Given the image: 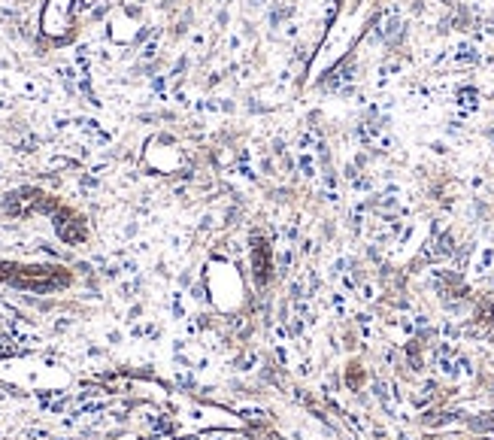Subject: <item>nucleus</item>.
<instances>
[{
    "instance_id": "1",
    "label": "nucleus",
    "mask_w": 494,
    "mask_h": 440,
    "mask_svg": "<svg viewBox=\"0 0 494 440\" xmlns=\"http://www.w3.org/2000/svg\"><path fill=\"white\" fill-rule=\"evenodd\" d=\"M0 279H3V282H9V285H15V289L46 295V292L64 289L67 282H70V273L61 271V267H22V264H0Z\"/></svg>"
},
{
    "instance_id": "2",
    "label": "nucleus",
    "mask_w": 494,
    "mask_h": 440,
    "mask_svg": "<svg viewBox=\"0 0 494 440\" xmlns=\"http://www.w3.org/2000/svg\"><path fill=\"white\" fill-rule=\"evenodd\" d=\"M55 228H58V234H61V240L64 243H70V246H76V243H82L85 240V225H82V219H76V216H70V213H61V216H55Z\"/></svg>"
},
{
    "instance_id": "3",
    "label": "nucleus",
    "mask_w": 494,
    "mask_h": 440,
    "mask_svg": "<svg viewBox=\"0 0 494 440\" xmlns=\"http://www.w3.org/2000/svg\"><path fill=\"white\" fill-rule=\"evenodd\" d=\"M252 264H255V279H258V285H267V282H270V252H267V246H264L261 240H258V246H255Z\"/></svg>"
},
{
    "instance_id": "4",
    "label": "nucleus",
    "mask_w": 494,
    "mask_h": 440,
    "mask_svg": "<svg viewBox=\"0 0 494 440\" xmlns=\"http://www.w3.org/2000/svg\"><path fill=\"white\" fill-rule=\"evenodd\" d=\"M291 267H294V249H291L288 243H282V246L276 249V271L291 273Z\"/></svg>"
},
{
    "instance_id": "5",
    "label": "nucleus",
    "mask_w": 494,
    "mask_h": 440,
    "mask_svg": "<svg viewBox=\"0 0 494 440\" xmlns=\"http://www.w3.org/2000/svg\"><path fill=\"white\" fill-rule=\"evenodd\" d=\"M491 271H494V249L485 246V249L479 252L476 264H473V273H476V276H485V273H491Z\"/></svg>"
},
{
    "instance_id": "6",
    "label": "nucleus",
    "mask_w": 494,
    "mask_h": 440,
    "mask_svg": "<svg viewBox=\"0 0 494 440\" xmlns=\"http://www.w3.org/2000/svg\"><path fill=\"white\" fill-rule=\"evenodd\" d=\"M355 325H358V331H361L364 340H373V334H376V328H373V316L358 313V316H355Z\"/></svg>"
},
{
    "instance_id": "7",
    "label": "nucleus",
    "mask_w": 494,
    "mask_h": 440,
    "mask_svg": "<svg viewBox=\"0 0 494 440\" xmlns=\"http://www.w3.org/2000/svg\"><path fill=\"white\" fill-rule=\"evenodd\" d=\"M328 304H330V310H333L337 316H346V313H349V304H346V295H343V292H333V295L328 298Z\"/></svg>"
},
{
    "instance_id": "8",
    "label": "nucleus",
    "mask_w": 494,
    "mask_h": 440,
    "mask_svg": "<svg viewBox=\"0 0 494 440\" xmlns=\"http://www.w3.org/2000/svg\"><path fill=\"white\" fill-rule=\"evenodd\" d=\"M255 368H258V352H246V355L236 361V371H243V373L255 371Z\"/></svg>"
},
{
    "instance_id": "9",
    "label": "nucleus",
    "mask_w": 494,
    "mask_h": 440,
    "mask_svg": "<svg viewBox=\"0 0 494 440\" xmlns=\"http://www.w3.org/2000/svg\"><path fill=\"white\" fill-rule=\"evenodd\" d=\"M358 292H361L358 298H361V301H367V304H370V301H376V285H373V282H364Z\"/></svg>"
},
{
    "instance_id": "10",
    "label": "nucleus",
    "mask_w": 494,
    "mask_h": 440,
    "mask_svg": "<svg viewBox=\"0 0 494 440\" xmlns=\"http://www.w3.org/2000/svg\"><path fill=\"white\" fill-rule=\"evenodd\" d=\"M346 271H349V258H337V261H333V267H330L333 276H346Z\"/></svg>"
},
{
    "instance_id": "11",
    "label": "nucleus",
    "mask_w": 494,
    "mask_h": 440,
    "mask_svg": "<svg viewBox=\"0 0 494 440\" xmlns=\"http://www.w3.org/2000/svg\"><path fill=\"white\" fill-rule=\"evenodd\" d=\"M479 316H482V322H494V304H482Z\"/></svg>"
},
{
    "instance_id": "12",
    "label": "nucleus",
    "mask_w": 494,
    "mask_h": 440,
    "mask_svg": "<svg viewBox=\"0 0 494 440\" xmlns=\"http://www.w3.org/2000/svg\"><path fill=\"white\" fill-rule=\"evenodd\" d=\"M28 437H31V440H49L52 434H49L46 428H31V431H28Z\"/></svg>"
},
{
    "instance_id": "13",
    "label": "nucleus",
    "mask_w": 494,
    "mask_h": 440,
    "mask_svg": "<svg viewBox=\"0 0 494 440\" xmlns=\"http://www.w3.org/2000/svg\"><path fill=\"white\" fill-rule=\"evenodd\" d=\"M479 428H485V431H494V413H485V419H479Z\"/></svg>"
},
{
    "instance_id": "14",
    "label": "nucleus",
    "mask_w": 494,
    "mask_h": 440,
    "mask_svg": "<svg viewBox=\"0 0 494 440\" xmlns=\"http://www.w3.org/2000/svg\"><path fill=\"white\" fill-rule=\"evenodd\" d=\"M246 419H264V410H255V407H243Z\"/></svg>"
},
{
    "instance_id": "15",
    "label": "nucleus",
    "mask_w": 494,
    "mask_h": 440,
    "mask_svg": "<svg viewBox=\"0 0 494 440\" xmlns=\"http://www.w3.org/2000/svg\"><path fill=\"white\" fill-rule=\"evenodd\" d=\"M443 334H446V337H458V328H455V325H449V322H446V325H443Z\"/></svg>"
},
{
    "instance_id": "16",
    "label": "nucleus",
    "mask_w": 494,
    "mask_h": 440,
    "mask_svg": "<svg viewBox=\"0 0 494 440\" xmlns=\"http://www.w3.org/2000/svg\"><path fill=\"white\" fill-rule=\"evenodd\" d=\"M443 440H461V437H443Z\"/></svg>"
}]
</instances>
